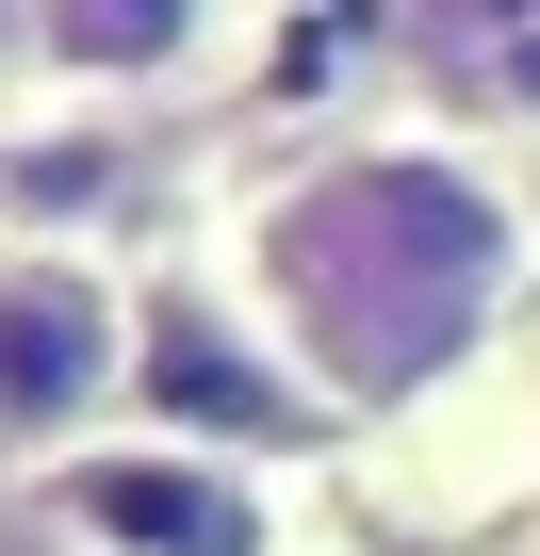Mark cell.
Listing matches in <instances>:
<instances>
[{
	"label": "cell",
	"instance_id": "obj_1",
	"mask_svg": "<svg viewBox=\"0 0 540 556\" xmlns=\"http://www.w3.org/2000/svg\"><path fill=\"white\" fill-rule=\"evenodd\" d=\"M197 278L328 409H410L540 278V197L459 131H328L296 164H262L246 213H213Z\"/></svg>",
	"mask_w": 540,
	"mask_h": 556
},
{
	"label": "cell",
	"instance_id": "obj_2",
	"mask_svg": "<svg viewBox=\"0 0 540 556\" xmlns=\"http://www.w3.org/2000/svg\"><path fill=\"white\" fill-rule=\"evenodd\" d=\"M148 393V295L99 245H0V458L50 475L83 442H115V409Z\"/></svg>",
	"mask_w": 540,
	"mask_h": 556
},
{
	"label": "cell",
	"instance_id": "obj_3",
	"mask_svg": "<svg viewBox=\"0 0 540 556\" xmlns=\"http://www.w3.org/2000/svg\"><path fill=\"white\" fill-rule=\"evenodd\" d=\"M66 556H279V491L246 442H180V426H115L83 458L34 475Z\"/></svg>",
	"mask_w": 540,
	"mask_h": 556
},
{
	"label": "cell",
	"instance_id": "obj_4",
	"mask_svg": "<svg viewBox=\"0 0 540 556\" xmlns=\"http://www.w3.org/2000/svg\"><path fill=\"white\" fill-rule=\"evenodd\" d=\"M197 409H229V442H246V458H279V442H312V426H328V393H312L279 344H262V328L213 295V278H180V295L148 312V426L213 442Z\"/></svg>",
	"mask_w": 540,
	"mask_h": 556
},
{
	"label": "cell",
	"instance_id": "obj_5",
	"mask_svg": "<svg viewBox=\"0 0 540 556\" xmlns=\"http://www.w3.org/2000/svg\"><path fill=\"white\" fill-rule=\"evenodd\" d=\"M246 0H34V83L66 99H164L229 50Z\"/></svg>",
	"mask_w": 540,
	"mask_h": 556
},
{
	"label": "cell",
	"instance_id": "obj_6",
	"mask_svg": "<svg viewBox=\"0 0 540 556\" xmlns=\"http://www.w3.org/2000/svg\"><path fill=\"white\" fill-rule=\"evenodd\" d=\"M0 83H34V0H0Z\"/></svg>",
	"mask_w": 540,
	"mask_h": 556
},
{
	"label": "cell",
	"instance_id": "obj_7",
	"mask_svg": "<svg viewBox=\"0 0 540 556\" xmlns=\"http://www.w3.org/2000/svg\"><path fill=\"white\" fill-rule=\"evenodd\" d=\"M524 491H540V409H524Z\"/></svg>",
	"mask_w": 540,
	"mask_h": 556
}]
</instances>
